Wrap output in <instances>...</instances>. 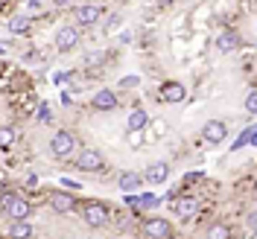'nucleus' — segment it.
Here are the masks:
<instances>
[{"mask_svg": "<svg viewBox=\"0 0 257 239\" xmlns=\"http://www.w3.org/2000/svg\"><path fill=\"white\" fill-rule=\"evenodd\" d=\"M0 207H3V213L15 222V219H30L32 204L27 198H21L18 192H3V195H0Z\"/></svg>", "mask_w": 257, "mask_h": 239, "instance_id": "1", "label": "nucleus"}, {"mask_svg": "<svg viewBox=\"0 0 257 239\" xmlns=\"http://www.w3.org/2000/svg\"><path fill=\"white\" fill-rule=\"evenodd\" d=\"M73 149H76V137H73L70 131H56V134L50 137V152H53L56 158L73 155Z\"/></svg>", "mask_w": 257, "mask_h": 239, "instance_id": "2", "label": "nucleus"}, {"mask_svg": "<svg viewBox=\"0 0 257 239\" xmlns=\"http://www.w3.org/2000/svg\"><path fill=\"white\" fill-rule=\"evenodd\" d=\"M99 18H102V6H96V3H82V6L73 9L76 27H94Z\"/></svg>", "mask_w": 257, "mask_h": 239, "instance_id": "3", "label": "nucleus"}, {"mask_svg": "<svg viewBox=\"0 0 257 239\" xmlns=\"http://www.w3.org/2000/svg\"><path fill=\"white\" fill-rule=\"evenodd\" d=\"M76 169H82V172H99L102 169V155L96 149H82L76 155Z\"/></svg>", "mask_w": 257, "mask_h": 239, "instance_id": "4", "label": "nucleus"}, {"mask_svg": "<svg viewBox=\"0 0 257 239\" xmlns=\"http://www.w3.org/2000/svg\"><path fill=\"white\" fill-rule=\"evenodd\" d=\"M82 219H85V224H91V227H105L108 224V210L102 207V204H96V201H91V204H85V210H82Z\"/></svg>", "mask_w": 257, "mask_h": 239, "instance_id": "5", "label": "nucleus"}, {"mask_svg": "<svg viewBox=\"0 0 257 239\" xmlns=\"http://www.w3.org/2000/svg\"><path fill=\"white\" fill-rule=\"evenodd\" d=\"M50 207L56 210V213H62V216H67V213H73V207H76V201H73V195L64 190H53L47 195Z\"/></svg>", "mask_w": 257, "mask_h": 239, "instance_id": "6", "label": "nucleus"}, {"mask_svg": "<svg viewBox=\"0 0 257 239\" xmlns=\"http://www.w3.org/2000/svg\"><path fill=\"white\" fill-rule=\"evenodd\" d=\"M79 44V30L76 27H62L56 35V50L59 53H70V50Z\"/></svg>", "mask_w": 257, "mask_h": 239, "instance_id": "7", "label": "nucleus"}, {"mask_svg": "<svg viewBox=\"0 0 257 239\" xmlns=\"http://www.w3.org/2000/svg\"><path fill=\"white\" fill-rule=\"evenodd\" d=\"M225 137H228V126H225L222 120H208V123H205V140H208V143L219 146Z\"/></svg>", "mask_w": 257, "mask_h": 239, "instance_id": "8", "label": "nucleus"}, {"mask_svg": "<svg viewBox=\"0 0 257 239\" xmlns=\"http://www.w3.org/2000/svg\"><path fill=\"white\" fill-rule=\"evenodd\" d=\"M141 178H144V181H149V184H164V181L170 178V163H164V160H158V163H149V166H146V172Z\"/></svg>", "mask_w": 257, "mask_h": 239, "instance_id": "9", "label": "nucleus"}, {"mask_svg": "<svg viewBox=\"0 0 257 239\" xmlns=\"http://www.w3.org/2000/svg\"><path fill=\"white\" fill-rule=\"evenodd\" d=\"M126 204H128V207H135V210H152V207H158V204H161V198H158V195H152V192H144V195L128 192Z\"/></svg>", "mask_w": 257, "mask_h": 239, "instance_id": "10", "label": "nucleus"}, {"mask_svg": "<svg viewBox=\"0 0 257 239\" xmlns=\"http://www.w3.org/2000/svg\"><path fill=\"white\" fill-rule=\"evenodd\" d=\"M144 233L149 239H167L170 236V222L161 219V216H155V219H149V222L144 224Z\"/></svg>", "mask_w": 257, "mask_h": 239, "instance_id": "11", "label": "nucleus"}, {"mask_svg": "<svg viewBox=\"0 0 257 239\" xmlns=\"http://www.w3.org/2000/svg\"><path fill=\"white\" fill-rule=\"evenodd\" d=\"M91 105H94L96 111H114V108H117V94L108 91V88H102V91H96L94 94Z\"/></svg>", "mask_w": 257, "mask_h": 239, "instance_id": "12", "label": "nucleus"}, {"mask_svg": "<svg viewBox=\"0 0 257 239\" xmlns=\"http://www.w3.org/2000/svg\"><path fill=\"white\" fill-rule=\"evenodd\" d=\"M173 207H176L178 219H190V216H196V210H199V201L193 195H181V198L173 201Z\"/></svg>", "mask_w": 257, "mask_h": 239, "instance_id": "13", "label": "nucleus"}, {"mask_svg": "<svg viewBox=\"0 0 257 239\" xmlns=\"http://www.w3.org/2000/svg\"><path fill=\"white\" fill-rule=\"evenodd\" d=\"M184 96H187V88L181 82H167L161 88V99L164 102H184Z\"/></svg>", "mask_w": 257, "mask_h": 239, "instance_id": "14", "label": "nucleus"}, {"mask_svg": "<svg viewBox=\"0 0 257 239\" xmlns=\"http://www.w3.org/2000/svg\"><path fill=\"white\" fill-rule=\"evenodd\" d=\"M216 50H219V53H234V50H240V32L225 30L222 35L216 38Z\"/></svg>", "mask_w": 257, "mask_h": 239, "instance_id": "15", "label": "nucleus"}, {"mask_svg": "<svg viewBox=\"0 0 257 239\" xmlns=\"http://www.w3.org/2000/svg\"><path fill=\"white\" fill-rule=\"evenodd\" d=\"M117 184H120V190L123 192H138L141 187H144V178L138 175V172H120Z\"/></svg>", "mask_w": 257, "mask_h": 239, "instance_id": "16", "label": "nucleus"}, {"mask_svg": "<svg viewBox=\"0 0 257 239\" xmlns=\"http://www.w3.org/2000/svg\"><path fill=\"white\" fill-rule=\"evenodd\" d=\"M146 126H149V114H146L144 108H135V111L128 114V131H132V134H141Z\"/></svg>", "mask_w": 257, "mask_h": 239, "instance_id": "17", "label": "nucleus"}, {"mask_svg": "<svg viewBox=\"0 0 257 239\" xmlns=\"http://www.w3.org/2000/svg\"><path fill=\"white\" fill-rule=\"evenodd\" d=\"M32 230H35V227H32L27 219H15V222L9 224V236L12 239H30Z\"/></svg>", "mask_w": 257, "mask_h": 239, "instance_id": "18", "label": "nucleus"}, {"mask_svg": "<svg viewBox=\"0 0 257 239\" xmlns=\"http://www.w3.org/2000/svg\"><path fill=\"white\" fill-rule=\"evenodd\" d=\"M254 140H257V126H248V128H242V134L231 143V149L237 152V149H245V146H254Z\"/></svg>", "mask_w": 257, "mask_h": 239, "instance_id": "19", "label": "nucleus"}, {"mask_svg": "<svg viewBox=\"0 0 257 239\" xmlns=\"http://www.w3.org/2000/svg\"><path fill=\"white\" fill-rule=\"evenodd\" d=\"M30 27H32L30 15H12V21H9V32L12 35H27Z\"/></svg>", "mask_w": 257, "mask_h": 239, "instance_id": "20", "label": "nucleus"}, {"mask_svg": "<svg viewBox=\"0 0 257 239\" xmlns=\"http://www.w3.org/2000/svg\"><path fill=\"white\" fill-rule=\"evenodd\" d=\"M205 239H231V230H228V224L216 222V224H210L208 227V236Z\"/></svg>", "mask_w": 257, "mask_h": 239, "instance_id": "21", "label": "nucleus"}, {"mask_svg": "<svg viewBox=\"0 0 257 239\" xmlns=\"http://www.w3.org/2000/svg\"><path fill=\"white\" fill-rule=\"evenodd\" d=\"M105 62V53H102V50H96V53H88V56H85V64H88V67H96V64H102Z\"/></svg>", "mask_w": 257, "mask_h": 239, "instance_id": "22", "label": "nucleus"}, {"mask_svg": "<svg viewBox=\"0 0 257 239\" xmlns=\"http://www.w3.org/2000/svg\"><path fill=\"white\" fill-rule=\"evenodd\" d=\"M117 85H120L123 91H135V88L141 85V76H123V79L117 82Z\"/></svg>", "mask_w": 257, "mask_h": 239, "instance_id": "23", "label": "nucleus"}, {"mask_svg": "<svg viewBox=\"0 0 257 239\" xmlns=\"http://www.w3.org/2000/svg\"><path fill=\"white\" fill-rule=\"evenodd\" d=\"M15 140V128H0V146L6 149V146H12Z\"/></svg>", "mask_w": 257, "mask_h": 239, "instance_id": "24", "label": "nucleus"}, {"mask_svg": "<svg viewBox=\"0 0 257 239\" xmlns=\"http://www.w3.org/2000/svg\"><path fill=\"white\" fill-rule=\"evenodd\" d=\"M50 120H53V111H50L47 102H41L38 105V123H50Z\"/></svg>", "mask_w": 257, "mask_h": 239, "instance_id": "25", "label": "nucleus"}, {"mask_svg": "<svg viewBox=\"0 0 257 239\" xmlns=\"http://www.w3.org/2000/svg\"><path fill=\"white\" fill-rule=\"evenodd\" d=\"M245 111L251 114V117L257 114V94L254 91H248V96H245Z\"/></svg>", "mask_w": 257, "mask_h": 239, "instance_id": "26", "label": "nucleus"}, {"mask_svg": "<svg viewBox=\"0 0 257 239\" xmlns=\"http://www.w3.org/2000/svg\"><path fill=\"white\" fill-rule=\"evenodd\" d=\"M70 79H73V73H56V76H53L56 85H64V82H70Z\"/></svg>", "mask_w": 257, "mask_h": 239, "instance_id": "27", "label": "nucleus"}, {"mask_svg": "<svg viewBox=\"0 0 257 239\" xmlns=\"http://www.w3.org/2000/svg\"><path fill=\"white\" fill-rule=\"evenodd\" d=\"M24 184H27V187H35V184H38V175H35V172H27Z\"/></svg>", "mask_w": 257, "mask_h": 239, "instance_id": "28", "label": "nucleus"}, {"mask_svg": "<svg viewBox=\"0 0 257 239\" xmlns=\"http://www.w3.org/2000/svg\"><path fill=\"white\" fill-rule=\"evenodd\" d=\"M70 0H53V6H67Z\"/></svg>", "mask_w": 257, "mask_h": 239, "instance_id": "29", "label": "nucleus"}, {"mask_svg": "<svg viewBox=\"0 0 257 239\" xmlns=\"http://www.w3.org/2000/svg\"><path fill=\"white\" fill-rule=\"evenodd\" d=\"M155 3H161V6H170V3H173V0H155Z\"/></svg>", "mask_w": 257, "mask_h": 239, "instance_id": "30", "label": "nucleus"}, {"mask_svg": "<svg viewBox=\"0 0 257 239\" xmlns=\"http://www.w3.org/2000/svg\"><path fill=\"white\" fill-rule=\"evenodd\" d=\"M0 3H9V0H0Z\"/></svg>", "mask_w": 257, "mask_h": 239, "instance_id": "31", "label": "nucleus"}]
</instances>
